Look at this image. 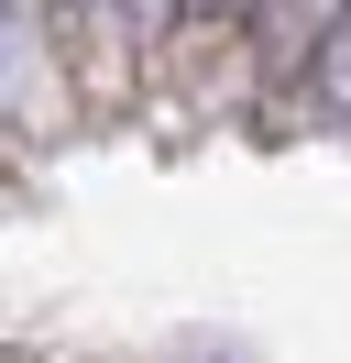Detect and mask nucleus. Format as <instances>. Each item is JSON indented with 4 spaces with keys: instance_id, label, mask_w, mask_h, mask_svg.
Here are the masks:
<instances>
[{
    "instance_id": "obj_1",
    "label": "nucleus",
    "mask_w": 351,
    "mask_h": 363,
    "mask_svg": "<svg viewBox=\"0 0 351 363\" xmlns=\"http://www.w3.org/2000/svg\"><path fill=\"white\" fill-rule=\"evenodd\" d=\"M318 99H329V121H351V23L329 33V55H318Z\"/></svg>"
},
{
    "instance_id": "obj_2",
    "label": "nucleus",
    "mask_w": 351,
    "mask_h": 363,
    "mask_svg": "<svg viewBox=\"0 0 351 363\" xmlns=\"http://www.w3.org/2000/svg\"><path fill=\"white\" fill-rule=\"evenodd\" d=\"M187 11H231V0H187Z\"/></svg>"
},
{
    "instance_id": "obj_3",
    "label": "nucleus",
    "mask_w": 351,
    "mask_h": 363,
    "mask_svg": "<svg viewBox=\"0 0 351 363\" xmlns=\"http://www.w3.org/2000/svg\"><path fill=\"white\" fill-rule=\"evenodd\" d=\"M340 23H351V0H340Z\"/></svg>"
}]
</instances>
